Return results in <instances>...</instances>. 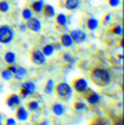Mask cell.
Instances as JSON below:
<instances>
[{"label":"cell","instance_id":"obj_2","mask_svg":"<svg viewBox=\"0 0 124 125\" xmlns=\"http://www.w3.org/2000/svg\"><path fill=\"white\" fill-rule=\"evenodd\" d=\"M56 93H57V96L62 100H68V99H71V94H73V89H71V86L68 85V83H66V82H60V83H57L56 85Z\"/></svg>","mask_w":124,"mask_h":125},{"label":"cell","instance_id":"obj_33","mask_svg":"<svg viewBox=\"0 0 124 125\" xmlns=\"http://www.w3.org/2000/svg\"><path fill=\"white\" fill-rule=\"evenodd\" d=\"M7 125H15V120L14 118H9L7 120Z\"/></svg>","mask_w":124,"mask_h":125},{"label":"cell","instance_id":"obj_13","mask_svg":"<svg viewBox=\"0 0 124 125\" xmlns=\"http://www.w3.org/2000/svg\"><path fill=\"white\" fill-rule=\"evenodd\" d=\"M81 0H66V9L67 10H75L78 9Z\"/></svg>","mask_w":124,"mask_h":125},{"label":"cell","instance_id":"obj_34","mask_svg":"<svg viewBox=\"0 0 124 125\" xmlns=\"http://www.w3.org/2000/svg\"><path fill=\"white\" fill-rule=\"evenodd\" d=\"M10 65H11V67H10L9 70H10V71H11V72H13V74H14V72H15V70H17V67H15L14 64H10Z\"/></svg>","mask_w":124,"mask_h":125},{"label":"cell","instance_id":"obj_35","mask_svg":"<svg viewBox=\"0 0 124 125\" xmlns=\"http://www.w3.org/2000/svg\"><path fill=\"white\" fill-rule=\"evenodd\" d=\"M20 29H21V31H25V29H28V28H27V24H21V25H20Z\"/></svg>","mask_w":124,"mask_h":125},{"label":"cell","instance_id":"obj_14","mask_svg":"<svg viewBox=\"0 0 124 125\" xmlns=\"http://www.w3.org/2000/svg\"><path fill=\"white\" fill-rule=\"evenodd\" d=\"M32 11L35 13H42L43 11V1L42 0H36L32 3Z\"/></svg>","mask_w":124,"mask_h":125},{"label":"cell","instance_id":"obj_16","mask_svg":"<svg viewBox=\"0 0 124 125\" xmlns=\"http://www.w3.org/2000/svg\"><path fill=\"white\" fill-rule=\"evenodd\" d=\"M22 89H25L29 94H32L35 92V83L34 82H25V83H22Z\"/></svg>","mask_w":124,"mask_h":125},{"label":"cell","instance_id":"obj_30","mask_svg":"<svg viewBox=\"0 0 124 125\" xmlns=\"http://www.w3.org/2000/svg\"><path fill=\"white\" fill-rule=\"evenodd\" d=\"M91 125H106V122H105L103 120H96V121H93Z\"/></svg>","mask_w":124,"mask_h":125},{"label":"cell","instance_id":"obj_23","mask_svg":"<svg viewBox=\"0 0 124 125\" xmlns=\"http://www.w3.org/2000/svg\"><path fill=\"white\" fill-rule=\"evenodd\" d=\"M56 21H57L60 25H63V27H64V25L67 24V17L64 15V14H59L57 18H56Z\"/></svg>","mask_w":124,"mask_h":125},{"label":"cell","instance_id":"obj_5","mask_svg":"<svg viewBox=\"0 0 124 125\" xmlns=\"http://www.w3.org/2000/svg\"><path fill=\"white\" fill-rule=\"evenodd\" d=\"M70 36H71V39H73L74 43H82V42H85V39H87V33H84V32L80 31V29L73 31L70 33Z\"/></svg>","mask_w":124,"mask_h":125},{"label":"cell","instance_id":"obj_20","mask_svg":"<svg viewBox=\"0 0 124 125\" xmlns=\"http://www.w3.org/2000/svg\"><path fill=\"white\" fill-rule=\"evenodd\" d=\"M54 9L52 7V6H45V15L46 17H53L54 15Z\"/></svg>","mask_w":124,"mask_h":125},{"label":"cell","instance_id":"obj_3","mask_svg":"<svg viewBox=\"0 0 124 125\" xmlns=\"http://www.w3.org/2000/svg\"><path fill=\"white\" fill-rule=\"evenodd\" d=\"M13 39H14L13 28L7 27V25H1L0 27V43H10Z\"/></svg>","mask_w":124,"mask_h":125},{"label":"cell","instance_id":"obj_9","mask_svg":"<svg viewBox=\"0 0 124 125\" xmlns=\"http://www.w3.org/2000/svg\"><path fill=\"white\" fill-rule=\"evenodd\" d=\"M29 118V114L24 107H18L17 108V120L18 121H27Z\"/></svg>","mask_w":124,"mask_h":125},{"label":"cell","instance_id":"obj_6","mask_svg":"<svg viewBox=\"0 0 124 125\" xmlns=\"http://www.w3.org/2000/svg\"><path fill=\"white\" fill-rule=\"evenodd\" d=\"M74 89L77 92H80V93L85 92V90L88 89V81L85 79V78H78V79H75V82H74Z\"/></svg>","mask_w":124,"mask_h":125},{"label":"cell","instance_id":"obj_36","mask_svg":"<svg viewBox=\"0 0 124 125\" xmlns=\"http://www.w3.org/2000/svg\"><path fill=\"white\" fill-rule=\"evenodd\" d=\"M110 21V15H106V18H105V24H107Z\"/></svg>","mask_w":124,"mask_h":125},{"label":"cell","instance_id":"obj_29","mask_svg":"<svg viewBox=\"0 0 124 125\" xmlns=\"http://www.w3.org/2000/svg\"><path fill=\"white\" fill-rule=\"evenodd\" d=\"M109 4H110L112 7H117V6L120 4V0H109Z\"/></svg>","mask_w":124,"mask_h":125},{"label":"cell","instance_id":"obj_31","mask_svg":"<svg viewBox=\"0 0 124 125\" xmlns=\"http://www.w3.org/2000/svg\"><path fill=\"white\" fill-rule=\"evenodd\" d=\"M64 60H66V61H73V58H71V54H68V53H66L64 54Z\"/></svg>","mask_w":124,"mask_h":125},{"label":"cell","instance_id":"obj_32","mask_svg":"<svg viewBox=\"0 0 124 125\" xmlns=\"http://www.w3.org/2000/svg\"><path fill=\"white\" fill-rule=\"evenodd\" d=\"M21 96H22V97H27V96H29V93H28L25 89H22V88H21Z\"/></svg>","mask_w":124,"mask_h":125},{"label":"cell","instance_id":"obj_12","mask_svg":"<svg viewBox=\"0 0 124 125\" xmlns=\"http://www.w3.org/2000/svg\"><path fill=\"white\" fill-rule=\"evenodd\" d=\"M87 100H88V103L91 106H96V104H99V102H100V96L98 93H91Z\"/></svg>","mask_w":124,"mask_h":125},{"label":"cell","instance_id":"obj_11","mask_svg":"<svg viewBox=\"0 0 124 125\" xmlns=\"http://www.w3.org/2000/svg\"><path fill=\"white\" fill-rule=\"evenodd\" d=\"M62 45L66 46V47H71V46L74 45V42H73V39H71L70 33H64V35H62Z\"/></svg>","mask_w":124,"mask_h":125},{"label":"cell","instance_id":"obj_25","mask_svg":"<svg viewBox=\"0 0 124 125\" xmlns=\"http://www.w3.org/2000/svg\"><path fill=\"white\" fill-rule=\"evenodd\" d=\"M1 75H3V79H6V81H9V79H11V78H13L14 76V74L11 71H10V70H4V71H3V74H1Z\"/></svg>","mask_w":124,"mask_h":125},{"label":"cell","instance_id":"obj_39","mask_svg":"<svg viewBox=\"0 0 124 125\" xmlns=\"http://www.w3.org/2000/svg\"><path fill=\"white\" fill-rule=\"evenodd\" d=\"M0 125H1V124H0Z\"/></svg>","mask_w":124,"mask_h":125},{"label":"cell","instance_id":"obj_17","mask_svg":"<svg viewBox=\"0 0 124 125\" xmlns=\"http://www.w3.org/2000/svg\"><path fill=\"white\" fill-rule=\"evenodd\" d=\"M42 53L45 54V57H48V56H52L54 53V47L53 45H45L43 50H42Z\"/></svg>","mask_w":124,"mask_h":125},{"label":"cell","instance_id":"obj_15","mask_svg":"<svg viewBox=\"0 0 124 125\" xmlns=\"http://www.w3.org/2000/svg\"><path fill=\"white\" fill-rule=\"evenodd\" d=\"M25 74H27V70L22 67H17V70H15V72H14V78H17V79H22L24 76H25Z\"/></svg>","mask_w":124,"mask_h":125},{"label":"cell","instance_id":"obj_7","mask_svg":"<svg viewBox=\"0 0 124 125\" xmlns=\"http://www.w3.org/2000/svg\"><path fill=\"white\" fill-rule=\"evenodd\" d=\"M28 22H27V28L28 29H31V31L34 32H39L40 31V28H42V24L39 22V20L38 18H29V20H27Z\"/></svg>","mask_w":124,"mask_h":125},{"label":"cell","instance_id":"obj_8","mask_svg":"<svg viewBox=\"0 0 124 125\" xmlns=\"http://www.w3.org/2000/svg\"><path fill=\"white\" fill-rule=\"evenodd\" d=\"M21 104V97L18 96V94H13V96H10L7 99V106L9 107H15V106H20Z\"/></svg>","mask_w":124,"mask_h":125},{"label":"cell","instance_id":"obj_37","mask_svg":"<svg viewBox=\"0 0 124 125\" xmlns=\"http://www.w3.org/2000/svg\"><path fill=\"white\" fill-rule=\"evenodd\" d=\"M39 125H49V121H42Z\"/></svg>","mask_w":124,"mask_h":125},{"label":"cell","instance_id":"obj_27","mask_svg":"<svg viewBox=\"0 0 124 125\" xmlns=\"http://www.w3.org/2000/svg\"><path fill=\"white\" fill-rule=\"evenodd\" d=\"M113 33H116V35H123V27H121V25H117V27L114 28Z\"/></svg>","mask_w":124,"mask_h":125},{"label":"cell","instance_id":"obj_10","mask_svg":"<svg viewBox=\"0 0 124 125\" xmlns=\"http://www.w3.org/2000/svg\"><path fill=\"white\" fill-rule=\"evenodd\" d=\"M52 111H53L54 115H63L64 114V111H66V108H64V106L63 104H60V103H54L53 107H52Z\"/></svg>","mask_w":124,"mask_h":125},{"label":"cell","instance_id":"obj_26","mask_svg":"<svg viewBox=\"0 0 124 125\" xmlns=\"http://www.w3.org/2000/svg\"><path fill=\"white\" fill-rule=\"evenodd\" d=\"M28 108H29V111H36L38 108H39V103L38 102H31L28 104Z\"/></svg>","mask_w":124,"mask_h":125},{"label":"cell","instance_id":"obj_1","mask_svg":"<svg viewBox=\"0 0 124 125\" xmlns=\"http://www.w3.org/2000/svg\"><path fill=\"white\" fill-rule=\"evenodd\" d=\"M91 79L98 86H106L110 83V74L103 68H95L91 72Z\"/></svg>","mask_w":124,"mask_h":125},{"label":"cell","instance_id":"obj_28","mask_svg":"<svg viewBox=\"0 0 124 125\" xmlns=\"http://www.w3.org/2000/svg\"><path fill=\"white\" fill-rule=\"evenodd\" d=\"M87 107L84 103H81V102H78V103H75V110L77 111H81V110H84V108Z\"/></svg>","mask_w":124,"mask_h":125},{"label":"cell","instance_id":"obj_22","mask_svg":"<svg viewBox=\"0 0 124 125\" xmlns=\"http://www.w3.org/2000/svg\"><path fill=\"white\" fill-rule=\"evenodd\" d=\"M53 79H49L48 81V85H46V88H45V92L48 94H50V93H53Z\"/></svg>","mask_w":124,"mask_h":125},{"label":"cell","instance_id":"obj_18","mask_svg":"<svg viewBox=\"0 0 124 125\" xmlns=\"http://www.w3.org/2000/svg\"><path fill=\"white\" fill-rule=\"evenodd\" d=\"M99 27V21H98L96 18H89L88 20V28L91 31H95L96 28Z\"/></svg>","mask_w":124,"mask_h":125},{"label":"cell","instance_id":"obj_21","mask_svg":"<svg viewBox=\"0 0 124 125\" xmlns=\"http://www.w3.org/2000/svg\"><path fill=\"white\" fill-rule=\"evenodd\" d=\"M9 9H10V4L7 1H4V0H1L0 1V13H7Z\"/></svg>","mask_w":124,"mask_h":125},{"label":"cell","instance_id":"obj_19","mask_svg":"<svg viewBox=\"0 0 124 125\" xmlns=\"http://www.w3.org/2000/svg\"><path fill=\"white\" fill-rule=\"evenodd\" d=\"M4 60L7 64H14V61H15V54L13 52H7L4 56Z\"/></svg>","mask_w":124,"mask_h":125},{"label":"cell","instance_id":"obj_38","mask_svg":"<svg viewBox=\"0 0 124 125\" xmlns=\"http://www.w3.org/2000/svg\"><path fill=\"white\" fill-rule=\"evenodd\" d=\"M114 125H124V124H123V121H117Z\"/></svg>","mask_w":124,"mask_h":125},{"label":"cell","instance_id":"obj_4","mask_svg":"<svg viewBox=\"0 0 124 125\" xmlns=\"http://www.w3.org/2000/svg\"><path fill=\"white\" fill-rule=\"evenodd\" d=\"M32 62H35V64H45L46 62V57H45V54L42 53V50H34L32 52V57H31Z\"/></svg>","mask_w":124,"mask_h":125},{"label":"cell","instance_id":"obj_24","mask_svg":"<svg viewBox=\"0 0 124 125\" xmlns=\"http://www.w3.org/2000/svg\"><path fill=\"white\" fill-rule=\"evenodd\" d=\"M22 17L25 18V20L32 18V10L31 9H24V10H22Z\"/></svg>","mask_w":124,"mask_h":125}]
</instances>
